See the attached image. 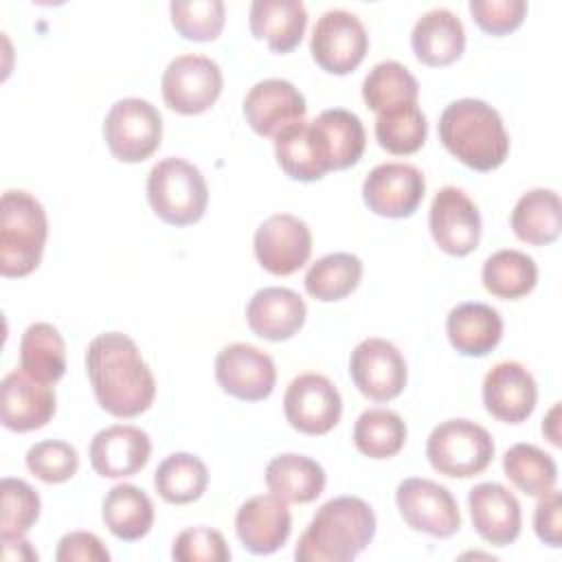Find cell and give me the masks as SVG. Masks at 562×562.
Here are the masks:
<instances>
[{
  "label": "cell",
  "mask_w": 562,
  "mask_h": 562,
  "mask_svg": "<svg viewBox=\"0 0 562 562\" xmlns=\"http://www.w3.org/2000/svg\"><path fill=\"white\" fill-rule=\"evenodd\" d=\"M48 237L46 211L29 191L9 189L0 200V274H31L44 255Z\"/></svg>",
  "instance_id": "4"
},
{
  "label": "cell",
  "mask_w": 562,
  "mask_h": 562,
  "mask_svg": "<svg viewBox=\"0 0 562 562\" xmlns=\"http://www.w3.org/2000/svg\"><path fill=\"white\" fill-rule=\"evenodd\" d=\"M151 211L171 226H191L202 220L209 204V187L202 171L184 158L158 160L147 176Z\"/></svg>",
  "instance_id": "5"
},
{
  "label": "cell",
  "mask_w": 562,
  "mask_h": 562,
  "mask_svg": "<svg viewBox=\"0 0 562 562\" xmlns=\"http://www.w3.org/2000/svg\"><path fill=\"white\" fill-rule=\"evenodd\" d=\"M481 281L490 294L516 301L527 296L536 288L538 266L527 252L503 248L485 259Z\"/></svg>",
  "instance_id": "32"
},
{
  "label": "cell",
  "mask_w": 562,
  "mask_h": 562,
  "mask_svg": "<svg viewBox=\"0 0 562 562\" xmlns=\"http://www.w3.org/2000/svg\"><path fill=\"white\" fill-rule=\"evenodd\" d=\"M411 46L422 64L432 68L450 66L465 50L463 22L450 9H430L415 22Z\"/></svg>",
  "instance_id": "26"
},
{
  "label": "cell",
  "mask_w": 562,
  "mask_h": 562,
  "mask_svg": "<svg viewBox=\"0 0 562 562\" xmlns=\"http://www.w3.org/2000/svg\"><path fill=\"white\" fill-rule=\"evenodd\" d=\"M362 261L351 252H329L316 259L303 279L305 292L323 303L349 296L362 279Z\"/></svg>",
  "instance_id": "35"
},
{
  "label": "cell",
  "mask_w": 562,
  "mask_h": 562,
  "mask_svg": "<svg viewBox=\"0 0 562 562\" xmlns=\"http://www.w3.org/2000/svg\"><path fill=\"white\" fill-rule=\"evenodd\" d=\"M542 435L553 446H560V402H555L553 408L547 413V417L542 422Z\"/></svg>",
  "instance_id": "48"
},
{
  "label": "cell",
  "mask_w": 562,
  "mask_h": 562,
  "mask_svg": "<svg viewBox=\"0 0 562 562\" xmlns=\"http://www.w3.org/2000/svg\"><path fill=\"white\" fill-rule=\"evenodd\" d=\"M395 505L404 522L432 538H450L461 529V512L448 487L437 481L411 476L395 490Z\"/></svg>",
  "instance_id": "10"
},
{
  "label": "cell",
  "mask_w": 562,
  "mask_h": 562,
  "mask_svg": "<svg viewBox=\"0 0 562 562\" xmlns=\"http://www.w3.org/2000/svg\"><path fill=\"white\" fill-rule=\"evenodd\" d=\"M468 9L479 29L490 35H507L516 31L527 15L525 0H470Z\"/></svg>",
  "instance_id": "44"
},
{
  "label": "cell",
  "mask_w": 562,
  "mask_h": 562,
  "mask_svg": "<svg viewBox=\"0 0 562 562\" xmlns=\"http://www.w3.org/2000/svg\"><path fill=\"white\" fill-rule=\"evenodd\" d=\"M252 248L263 270L288 277L307 263L312 255V231L296 215L274 213L255 231Z\"/></svg>",
  "instance_id": "14"
},
{
  "label": "cell",
  "mask_w": 562,
  "mask_h": 562,
  "mask_svg": "<svg viewBox=\"0 0 562 562\" xmlns=\"http://www.w3.org/2000/svg\"><path fill=\"white\" fill-rule=\"evenodd\" d=\"M437 132L443 147L474 171H494L509 154V134L498 110L481 99L465 97L448 103Z\"/></svg>",
  "instance_id": "3"
},
{
  "label": "cell",
  "mask_w": 562,
  "mask_h": 562,
  "mask_svg": "<svg viewBox=\"0 0 562 562\" xmlns=\"http://www.w3.org/2000/svg\"><path fill=\"white\" fill-rule=\"evenodd\" d=\"M375 536V514L358 496H336L323 503L301 533L294 558L299 562H349Z\"/></svg>",
  "instance_id": "2"
},
{
  "label": "cell",
  "mask_w": 562,
  "mask_h": 562,
  "mask_svg": "<svg viewBox=\"0 0 562 562\" xmlns=\"http://www.w3.org/2000/svg\"><path fill=\"white\" fill-rule=\"evenodd\" d=\"M86 373L99 406L112 417H138L154 404V373L136 342L123 331H105L90 340Z\"/></svg>",
  "instance_id": "1"
},
{
  "label": "cell",
  "mask_w": 562,
  "mask_h": 562,
  "mask_svg": "<svg viewBox=\"0 0 562 562\" xmlns=\"http://www.w3.org/2000/svg\"><path fill=\"white\" fill-rule=\"evenodd\" d=\"M406 422L389 408H367L353 426V443L369 459H391L406 443Z\"/></svg>",
  "instance_id": "38"
},
{
  "label": "cell",
  "mask_w": 562,
  "mask_h": 562,
  "mask_svg": "<svg viewBox=\"0 0 562 562\" xmlns=\"http://www.w3.org/2000/svg\"><path fill=\"white\" fill-rule=\"evenodd\" d=\"M274 156L283 173L299 182H316L331 171L329 149L314 121H299L274 136Z\"/></svg>",
  "instance_id": "23"
},
{
  "label": "cell",
  "mask_w": 562,
  "mask_h": 562,
  "mask_svg": "<svg viewBox=\"0 0 562 562\" xmlns=\"http://www.w3.org/2000/svg\"><path fill=\"white\" fill-rule=\"evenodd\" d=\"M20 367L33 378L55 384L66 373V342L55 325L31 323L20 340Z\"/></svg>",
  "instance_id": "31"
},
{
  "label": "cell",
  "mask_w": 562,
  "mask_h": 562,
  "mask_svg": "<svg viewBox=\"0 0 562 562\" xmlns=\"http://www.w3.org/2000/svg\"><path fill=\"white\" fill-rule=\"evenodd\" d=\"M514 235L531 246H547L560 237L562 204L553 189H529L518 198L509 215Z\"/></svg>",
  "instance_id": "29"
},
{
  "label": "cell",
  "mask_w": 562,
  "mask_h": 562,
  "mask_svg": "<svg viewBox=\"0 0 562 562\" xmlns=\"http://www.w3.org/2000/svg\"><path fill=\"white\" fill-rule=\"evenodd\" d=\"M446 334L461 356L483 358L501 342L503 318L498 310L487 303L465 301L448 312Z\"/></svg>",
  "instance_id": "25"
},
{
  "label": "cell",
  "mask_w": 562,
  "mask_h": 562,
  "mask_svg": "<svg viewBox=\"0 0 562 562\" xmlns=\"http://www.w3.org/2000/svg\"><path fill=\"white\" fill-rule=\"evenodd\" d=\"M369 50V35L356 13L345 9L325 11L310 40V53L318 68L329 75L353 72Z\"/></svg>",
  "instance_id": "9"
},
{
  "label": "cell",
  "mask_w": 562,
  "mask_h": 562,
  "mask_svg": "<svg viewBox=\"0 0 562 562\" xmlns=\"http://www.w3.org/2000/svg\"><path fill=\"white\" fill-rule=\"evenodd\" d=\"M173 29L191 42H213L226 22L222 0H173L169 4Z\"/></svg>",
  "instance_id": "40"
},
{
  "label": "cell",
  "mask_w": 562,
  "mask_h": 562,
  "mask_svg": "<svg viewBox=\"0 0 562 562\" xmlns=\"http://www.w3.org/2000/svg\"><path fill=\"white\" fill-rule=\"evenodd\" d=\"M224 77L211 57L178 55L173 57L160 79V92L169 110L193 116L206 112L222 94Z\"/></svg>",
  "instance_id": "8"
},
{
  "label": "cell",
  "mask_w": 562,
  "mask_h": 562,
  "mask_svg": "<svg viewBox=\"0 0 562 562\" xmlns=\"http://www.w3.org/2000/svg\"><path fill=\"white\" fill-rule=\"evenodd\" d=\"M307 316L305 301L290 288H261L246 305V323L263 340L281 342L299 334Z\"/></svg>",
  "instance_id": "24"
},
{
  "label": "cell",
  "mask_w": 562,
  "mask_h": 562,
  "mask_svg": "<svg viewBox=\"0 0 562 562\" xmlns=\"http://www.w3.org/2000/svg\"><path fill=\"white\" fill-rule=\"evenodd\" d=\"M327 483L323 465L305 454H277L266 465V485L285 503L305 505L316 501Z\"/></svg>",
  "instance_id": "28"
},
{
  "label": "cell",
  "mask_w": 562,
  "mask_h": 562,
  "mask_svg": "<svg viewBox=\"0 0 562 562\" xmlns=\"http://www.w3.org/2000/svg\"><path fill=\"white\" fill-rule=\"evenodd\" d=\"M428 123L417 103L397 105L375 116V138L393 156H411L426 143Z\"/></svg>",
  "instance_id": "39"
},
{
  "label": "cell",
  "mask_w": 562,
  "mask_h": 562,
  "mask_svg": "<svg viewBox=\"0 0 562 562\" xmlns=\"http://www.w3.org/2000/svg\"><path fill=\"white\" fill-rule=\"evenodd\" d=\"M538 402V386L531 371L516 360L496 362L483 378L485 411L505 424L525 422Z\"/></svg>",
  "instance_id": "19"
},
{
  "label": "cell",
  "mask_w": 562,
  "mask_h": 562,
  "mask_svg": "<svg viewBox=\"0 0 562 562\" xmlns=\"http://www.w3.org/2000/svg\"><path fill=\"white\" fill-rule=\"evenodd\" d=\"M103 138L116 160L143 162L160 147V112L147 99H119L105 114Z\"/></svg>",
  "instance_id": "7"
},
{
  "label": "cell",
  "mask_w": 562,
  "mask_h": 562,
  "mask_svg": "<svg viewBox=\"0 0 562 562\" xmlns=\"http://www.w3.org/2000/svg\"><path fill=\"white\" fill-rule=\"evenodd\" d=\"M26 468L44 483H66L79 470V454L68 441H37L26 452Z\"/></svg>",
  "instance_id": "42"
},
{
  "label": "cell",
  "mask_w": 562,
  "mask_h": 562,
  "mask_svg": "<svg viewBox=\"0 0 562 562\" xmlns=\"http://www.w3.org/2000/svg\"><path fill=\"white\" fill-rule=\"evenodd\" d=\"M57 562H108L110 551L92 531H70L57 542Z\"/></svg>",
  "instance_id": "46"
},
{
  "label": "cell",
  "mask_w": 562,
  "mask_h": 562,
  "mask_svg": "<svg viewBox=\"0 0 562 562\" xmlns=\"http://www.w3.org/2000/svg\"><path fill=\"white\" fill-rule=\"evenodd\" d=\"M0 542H2V558L7 562H13V560H37V551L31 547L29 540H24V536L0 538Z\"/></svg>",
  "instance_id": "47"
},
{
  "label": "cell",
  "mask_w": 562,
  "mask_h": 562,
  "mask_svg": "<svg viewBox=\"0 0 562 562\" xmlns=\"http://www.w3.org/2000/svg\"><path fill=\"white\" fill-rule=\"evenodd\" d=\"M314 125L318 127L329 149L331 171L349 169L362 158L367 147V132L358 114L345 108H329L314 119Z\"/></svg>",
  "instance_id": "34"
},
{
  "label": "cell",
  "mask_w": 562,
  "mask_h": 562,
  "mask_svg": "<svg viewBox=\"0 0 562 562\" xmlns=\"http://www.w3.org/2000/svg\"><path fill=\"white\" fill-rule=\"evenodd\" d=\"M209 485L204 461L191 452H173L154 472V487L165 503L187 505L198 501Z\"/></svg>",
  "instance_id": "33"
},
{
  "label": "cell",
  "mask_w": 562,
  "mask_h": 562,
  "mask_svg": "<svg viewBox=\"0 0 562 562\" xmlns=\"http://www.w3.org/2000/svg\"><path fill=\"white\" fill-rule=\"evenodd\" d=\"M468 509L476 533L492 547L516 542L522 527L520 503L509 487L485 481L468 492Z\"/></svg>",
  "instance_id": "22"
},
{
  "label": "cell",
  "mask_w": 562,
  "mask_h": 562,
  "mask_svg": "<svg viewBox=\"0 0 562 562\" xmlns=\"http://www.w3.org/2000/svg\"><path fill=\"white\" fill-rule=\"evenodd\" d=\"M292 531V514L288 503L277 494H257L239 505L235 514L237 540L255 555L279 551Z\"/></svg>",
  "instance_id": "20"
},
{
  "label": "cell",
  "mask_w": 562,
  "mask_h": 562,
  "mask_svg": "<svg viewBox=\"0 0 562 562\" xmlns=\"http://www.w3.org/2000/svg\"><path fill=\"white\" fill-rule=\"evenodd\" d=\"M533 531L540 542L553 549L562 547V496L555 487L538 496V505L533 512Z\"/></svg>",
  "instance_id": "45"
},
{
  "label": "cell",
  "mask_w": 562,
  "mask_h": 562,
  "mask_svg": "<svg viewBox=\"0 0 562 562\" xmlns=\"http://www.w3.org/2000/svg\"><path fill=\"white\" fill-rule=\"evenodd\" d=\"M101 516L114 538L134 542L149 533L156 512L151 498L140 487L132 483H119L105 494Z\"/></svg>",
  "instance_id": "30"
},
{
  "label": "cell",
  "mask_w": 562,
  "mask_h": 562,
  "mask_svg": "<svg viewBox=\"0 0 562 562\" xmlns=\"http://www.w3.org/2000/svg\"><path fill=\"white\" fill-rule=\"evenodd\" d=\"M57 411L55 389L22 367L4 375L0 384V422L7 430L29 432L44 428Z\"/></svg>",
  "instance_id": "17"
},
{
  "label": "cell",
  "mask_w": 562,
  "mask_h": 562,
  "mask_svg": "<svg viewBox=\"0 0 562 562\" xmlns=\"http://www.w3.org/2000/svg\"><path fill=\"white\" fill-rule=\"evenodd\" d=\"M215 380L224 393L241 402H261L274 391L277 367L259 347L233 342L215 358Z\"/></svg>",
  "instance_id": "16"
},
{
  "label": "cell",
  "mask_w": 562,
  "mask_h": 562,
  "mask_svg": "<svg viewBox=\"0 0 562 562\" xmlns=\"http://www.w3.org/2000/svg\"><path fill=\"white\" fill-rule=\"evenodd\" d=\"M417 97H419L417 79L404 64L393 59L375 64L362 81V99L367 108L373 110L375 114L397 105L417 103Z\"/></svg>",
  "instance_id": "36"
},
{
  "label": "cell",
  "mask_w": 562,
  "mask_h": 562,
  "mask_svg": "<svg viewBox=\"0 0 562 562\" xmlns=\"http://www.w3.org/2000/svg\"><path fill=\"white\" fill-rule=\"evenodd\" d=\"M250 33L266 40L270 50H294L307 29V9L301 0H255L248 13Z\"/></svg>",
  "instance_id": "27"
},
{
  "label": "cell",
  "mask_w": 562,
  "mask_h": 562,
  "mask_svg": "<svg viewBox=\"0 0 562 562\" xmlns=\"http://www.w3.org/2000/svg\"><path fill=\"white\" fill-rule=\"evenodd\" d=\"M494 450L487 428L470 419H446L430 430L426 441L428 463L450 479H470L485 472Z\"/></svg>",
  "instance_id": "6"
},
{
  "label": "cell",
  "mask_w": 562,
  "mask_h": 562,
  "mask_svg": "<svg viewBox=\"0 0 562 562\" xmlns=\"http://www.w3.org/2000/svg\"><path fill=\"white\" fill-rule=\"evenodd\" d=\"M2 514H0V538L24 536L40 518L42 501L40 494L22 479L4 476L0 483Z\"/></svg>",
  "instance_id": "41"
},
{
  "label": "cell",
  "mask_w": 562,
  "mask_h": 562,
  "mask_svg": "<svg viewBox=\"0 0 562 562\" xmlns=\"http://www.w3.org/2000/svg\"><path fill=\"white\" fill-rule=\"evenodd\" d=\"M149 454V435L130 424H114L99 430L88 448L92 470L105 479H125L138 474L147 465Z\"/></svg>",
  "instance_id": "21"
},
{
  "label": "cell",
  "mask_w": 562,
  "mask_h": 562,
  "mask_svg": "<svg viewBox=\"0 0 562 562\" xmlns=\"http://www.w3.org/2000/svg\"><path fill=\"white\" fill-rule=\"evenodd\" d=\"M171 558L176 562H228L231 549L217 529L200 525L182 529L173 538Z\"/></svg>",
  "instance_id": "43"
},
{
  "label": "cell",
  "mask_w": 562,
  "mask_h": 562,
  "mask_svg": "<svg viewBox=\"0 0 562 562\" xmlns=\"http://www.w3.org/2000/svg\"><path fill=\"white\" fill-rule=\"evenodd\" d=\"M246 123L259 136H277L285 127L305 119L307 105L303 92L288 79L270 77L257 81L244 97Z\"/></svg>",
  "instance_id": "18"
},
{
  "label": "cell",
  "mask_w": 562,
  "mask_h": 562,
  "mask_svg": "<svg viewBox=\"0 0 562 562\" xmlns=\"http://www.w3.org/2000/svg\"><path fill=\"white\" fill-rule=\"evenodd\" d=\"M349 375L353 386L373 402L395 400L408 378L402 351L384 338H364L349 358Z\"/></svg>",
  "instance_id": "12"
},
{
  "label": "cell",
  "mask_w": 562,
  "mask_h": 562,
  "mask_svg": "<svg viewBox=\"0 0 562 562\" xmlns=\"http://www.w3.org/2000/svg\"><path fill=\"white\" fill-rule=\"evenodd\" d=\"M288 424L303 435H327L342 415V397L334 382L321 373L296 375L283 395Z\"/></svg>",
  "instance_id": "11"
},
{
  "label": "cell",
  "mask_w": 562,
  "mask_h": 562,
  "mask_svg": "<svg viewBox=\"0 0 562 562\" xmlns=\"http://www.w3.org/2000/svg\"><path fill=\"white\" fill-rule=\"evenodd\" d=\"M426 193L424 173L408 162H382L362 182V200L380 217H411Z\"/></svg>",
  "instance_id": "15"
},
{
  "label": "cell",
  "mask_w": 562,
  "mask_h": 562,
  "mask_svg": "<svg viewBox=\"0 0 562 562\" xmlns=\"http://www.w3.org/2000/svg\"><path fill=\"white\" fill-rule=\"evenodd\" d=\"M503 472L527 496H542L558 483V465L551 454L533 443H514L503 454Z\"/></svg>",
  "instance_id": "37"
},
{
  "label": "cell",
  "mask_w": 562,
  "mask_h": 562,
  "mask_svg": "<svg viewBox=\"0 0 562 562\" xmlns=\"http://www.w3.org/2000/svg\"><path fill=\"white\" fill-rule=\"evenodd\" d=\"M428 226L435 244L452 257L470 255L479 246L483 231L479 206L463 189L452 184L435 193L428 211Z\"/></svg>",
  "instance_id": "13"
}]
</instances>
